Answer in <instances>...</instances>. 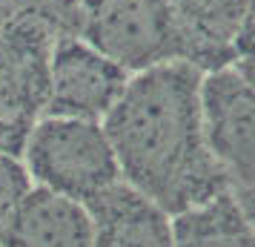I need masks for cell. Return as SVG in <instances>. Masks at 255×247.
Masks as SVG:
<instances>
[{"label": "cell", "instance_id": "5b68a950", "mask_svg": "<svg viewBox=\"0 0 255 247\" xmlns=\"http://www.w3.org/2000/svg\"><path fill=\"white\" fill-rule=\"evenodd\" d=\"M201 118L207 147L230 190L255 187V89L235 63L204 72Z\"/></svg>", "mask_w": 255, "mask_h": 247}, {"label": "cell", "instance_id": "4fadbf2b", "mask_svg": "<svg viewBox=\"0 0 255 247\" xmlns=\"http://www.w3.org/2000/svg\"><path fill=\"white\" fill-rule=\"evenodd\" d=\"M244 55H255V0H247V14L238 35V58Z\"/></svg>", "mask_w": 255, "mask_h": 247}, {"label": "cell", "instance_id": "8fae6325", "mask_svg": "<svg viewBox=\"0 0 255 247\" xmlns=\"http://www.w3.org/2000/svg\"><path fill=\"white\" fill-rule=\"evenodd\" d=\"M32 187H35V181L29 176L23 158L0 150V239L6 236L9 224L14 222V216Z\"/></svg>", "mask_w": 255, "mask_h": 247}, {"label": "cell", "instance_id": "30bf717a", "mask_svg": "<svg viewBox=\"0 0 255 247\" xmlns=\"http://www.w3.org/2000/svg\"><path fill=\"white\" fill-rule=\"evenodd\" d=\"M172 233L175 247H255V233L232 190L172 216Z\"/></svg>", "mask_w": 255, "mask_h": 247}, {"label": "cell", "instance_id": "6da1fadb", "mask_svg": "<svg viewBox=\"0 0 255 247\" xmlns=\"http://www.w3.org/2000/svg\"><path fill=\"white\" fill-rule=\"evenodd\" d=\"M201 81L204 72L186 60L135 72L101 121L121 178L169 216L230 190L207 147Z\"/></svg>", "mask_w": 255, "mask_h": 247}, {"label": "cell", "instance_id": "9c48e42d", "mask_svg": "<svg viewBox=\"0 0 255 247\" xmlns=\"http://www.w3.org/2000/svg\"><path fill=\"white\" fill-rule=\"evenodd\" d=\"M0 247H92V219L81 201L35 184Z\"/></svg>", "mask_w": 255, "mask_h": 247}, {"label": "cell", "instance_id": "3957f363", "mask_svg": "<svg viewBox=\"0 0 255 247\" xmlns=\"http://www.w3.org/2000/svg\"><path fill=\"white\" fill-rule=\"evenodd\" d=\"M55 37L52 26L26 12H17L0 32V150L17 158L29 132L46 115Z\"/></svg>", "mask_w": 255, "mask_h": 247}, {"label": "cell", "instance_id": "9a60e30c", "mask_svg": "<svg viewBox=\"0 0 255 247\" xmlns=\"http://www.w3.org/2000/svg\"><path fill=\"white\" fill-rule=\"evenodd\" d=\"M17 12H20L17 0H0V32L12 23L14 17H17Z\"/></svg>", "mask_w": 255, "mask_h": 247}, {"label": "cell", "instance_id": "8992f818", "mask_svg": "<svg viewBox=\"0 0 255 247\" xmlns=\"http://www.w3.org/2000/svg\"><path fill=\"white\" fill-rule=\"evenodd\" d=\"M132 72L75 32H60L49 63L46 115L104 121L124 95Z\"/></svg>", "mask_w": 255, "mask_h": 247}, {"label": "cell", "instance_id": "7c38bea8", "mask_svg": "<svg viewBox=\"0 0 255 247\" xmlns=\"http://www.w3.org/2000/svg\"><path fill=\"white\" fill-rule=\"evenodd\" d=\"M20 12L35 14L43 23H49L55 32H72L75 29V17L81 9V0H17Z\"/></svg>", "mask_w": 255, "mask_h": 247}, {"label": "cell", "instance_id": "52a82bcc", "mask_svg": "<svg viewBox=\"0 0 255 247\" xmlns=\"http://www.w3.org/2000/svg\"><path fill=\"white\" fill-rule=\"evenodd\" d=\"M83 207L92 219V247H175L172 216L124 178Z\"/></svg>", "mask_w": 255, "mask_h": 247}, {"label": "cell", "instance_id": "7a4b0ae2", "mask_svg": "<svg viewBox=\"0 0 255 247\" xmlns=\"http://www.w3.org/2000/svg\"><path fill=\"white\" fill-rule=\"evenodd\" d=\"M20 158L37 187L81 204L121 181L115 150L101 121L43 115L29 132Z\"/></svg>", "mask_w": 255, "mask_h": 247}, {"label": "cell", "instance_id": "ba28073f", "mask_svg": "<svg viewBox=\"0 0 255 247\" xmlns=\"http://www.w3.org/2000/svg\"><path fill=\"white\" fill-rule=\"evenodd\" d=\"M181 40V60L212 72L238 60L247 0H169Z\"/></svg>", "mask_w": 255, "mask_h": 247}, {"label": "cell", "instance_id": "277c9868", "mask_svg": "<svg viewBox=\"0 0 255 247\" xmlns=\"http://www.w3.org/2000/svg\"><path fill=\"white\" fill-rule=\"evenodd\" d=\"M72 32L132 75L181 60L169 0H81Z\"/></svg>", "mask_w": 255, "mask_h": 247}, {"label": "cell", "instance_id": "5bb4252c", "mask_svg": "<svg viewBox=\"0 0 255 247\" xmlns=\"http://www.w3.org/2000/svg\"><path fill=\"white\" fill-rule=\"evenodd\" d=\"M232 196H235V201H238V207H241V213H244V219H247V224L253 227V233H255V187L232 190Z\"/></svg>", "mask_w": 255, "mask_h": 247}, {"label": "cell", "instance_id": "2e32d148", "mask_svg": "<svg viewBox=\"0 0 255 247\" xmlns=\"http://www.w3.org/2000/svg\"><path fill=\"white\" fill-rule=\"evenodd\" d=\"M235 66H238V72H241L244 78L250 81V86L255 89V55H244V58L235 60Z\"/></svg>", "mask_w": 255, "mask_h": 247}]
</instances>
